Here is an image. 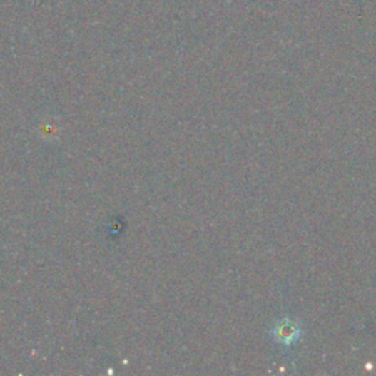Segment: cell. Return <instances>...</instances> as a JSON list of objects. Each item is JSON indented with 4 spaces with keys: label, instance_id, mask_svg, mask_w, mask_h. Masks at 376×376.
<instances>
[{
    "label": "cell",
    "instance_id": "6da1fadb",
    "mask_svg": "<svg viewBox=\"0 0 376 376\" xmlns=\"http://www.w3.org/2000/svg\"><path fill=\"white\" fill-rule=\"evenodd\" d=\"M270 332H272L273 341L284 347H291L297 344L298 340L302 338V328H300V323L290 317L277 320V323H275V327Z\"/></svg>",
    "mask_w": 376,
    "mask_h": 376
}]
</instances>
